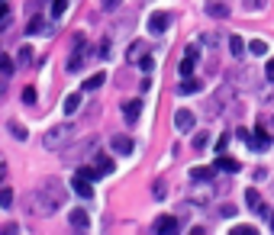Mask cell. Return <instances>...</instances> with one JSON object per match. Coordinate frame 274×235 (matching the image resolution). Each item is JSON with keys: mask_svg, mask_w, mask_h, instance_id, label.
Listing matches in <instances>:
<instances>
[{"mask_svg": "<svg viewBox=\"0 0 274 235\" xmlns=\"http://www.w3.org/2000/svg\"><path fill=\"white\" fill-rule=\"evenodd\" d=\"M229 55H232V58H245V42H242V36H229Z\"/></svg>", "mask_w": 274, "mask_h": 235, "instance_id": "19", "label": "cell"}, {"mask_svg": "<svg viewBox=\"0 0 274 235\" xmlns=\"http://www.w3.org/2000/svg\"><path fill=\"white\" fill-rule=\"evenodd\" d=\"M0 210H13V190L0 184Z\"/></svg>", "mask_w": 274, "mask_h": 235, "instance_id": "23", "label": "cell"}, {"mask_svg": "<svg viewBox=\"0 0 274 235\" xmlns=\"http://www.w3.org/2000/svg\"><path fill=\"white\" fill-rule=\"evenodd\" d=\"M271 126H274V123H271Z\"/></svg>", "mask_w": 274, "mask_h": 235, "instance_id": "48", "label": "cell"}, {"mask_svg": "<svg viewBox=\"0 0 274 235\" xmlns=\"http://www.w3.org/2000/svg\"><path fill=\"white\" fill-rule=\"evenodd\" d=\"M68 222L74 226V232H87V226H91L84 210H71V213H68Z\"/></svg>", "mask_w": 274, "mask_h": 235, "instance_id": "16", "label": "cell"}, {"mask_svg": "<svg viewBox=\"0 0 274 235\" xmlns=\"http://www.w3.org/2000/svg\"><path fill=\"white\" fill-rule=\"evenodd\" d=\"M119 3H123V0H100V7L107 10V13H113V10H116Z\"/></svg>", "mask_w": 274, "mask_h": 235, "instance_id": "41", "label": "cell"}, {"mask_svg": "<svg viewBox=\"0 0 274 235\" xmlns=\"http://www.w3.org/2000/svg\"><path fill=\"white\" fill-rule=\"evenodd\" d=\"M194 126H197V116H194V110H178L174 113V129L178 132H194Z\"/></svg>", "mask_w": 274, "mask_h": 235, "instance_id": "7", "label": "cell"}, {"mask_svg": "<svg viewBox=\"0 0 274 235\" xmlns=\"http://www.w3.org/2000/svg\"><path fill=\"white\" fill-rule=\"evenodd\" d=\"M226 145H229V135L223 132V135L216 139V155H226Z\"/></svg>", "mask_w": 274, "mask_h": 235, "instance_id": "35", "label": "cell"}, {"mask_svg": "<svg viewBox=\"0 0 274 235\" xmlns=\"http://www.w3.org/2000/svg\"><path fill=\"white\" fill-rule=\"evenodd\" d=\"M213 171H226V174H235V171H239V161H235V158L219 155V161H216V168H213Z\"/></svg>", "mask_w": 274, "mask_h": 235, "instance_id": "20", "label": "cell"}, {"mask_svg": "<svg viewBox=\"0 0 274 235\" xmlns=\"http://www.w3.org/2000/svg\"><path fill=\"white\" fill-rule=\"evenodd\" d=\"M97 87H103V74H100V71H97V74H91V78L84 81V90H87V94H91V90H97Z\"/></svg>", "mask_w": 274, "mask_h": 235, "instance_id": "28", "label": "cell"}, {"mask_svg": "<svg viewBox=\"0 0 274 235\" xmlns=\"http://www.w3.org/2000/svg\"><path fill=\"white\" fill-rule=\"evenodd\" d=\"M249 52H251V55H268V42L265 39H251L249 42Z\"/></svg>", "mask_w": 274, "mask_h": 235, "instance_id": "27", "label": "cell"}, {"mask_svg": "<svg viewBox=\"0 0 274 235\" xmlns=\"http://www.w3.org/2000/svg\"><path fill=\"white\" fill-rule=\"evenodd\" d=\"M190 180H194V184H210L213 168H194V171H190Z\"/></svg>", "mask_w": 274, "mask_h": 235, "instance_id": "21", "label": "cell"}, {"mask_svg": "<svg viewBox=\"0 0 274 235\" xmlns=\"http://www.w3.org/2000/svg\"><path fill=\"white\" fill-rule=\"evenodd\" d=\"M71 187H74V193H78L81 200H94V180L74 174V177H71Z\"/></svg>", "mask_w": 274, "mask_h": 235, "instance_id": "9", "label": "cell"}, {"mask_svg": "<svg viewBox=\"0 0 274 235\" xmlns=\"http://www.w3.org/2000/svg\"><path fill=\"white\" fill-rule=\"evenodd\" d=\"M13 58H7V55H0V74H3V78H10V74H13Z\"/></svg>", "mask_w": 274, "mask_h": 235, "instance_id": "30", "label": "cell"}, {"mask_svg": "<svg viewBox=\"0 0 274 235\" xmlns=\"http://www.w3.org/2000/svg\"><path fill=\"white\" fill-rule=\"evenodd\" d=\"M152 232H158V235H171V232H178V219H174V216H158L155 226H152Z\"/></svg>", "mask_w": 274, "mask_h": 235, "instance_id": "13", "label": "cell"}, {"mask_svg": "<svg viewBox=\"0 0 274 235\" xmlns=\"http://www.w3.org/2000/svg\"><path fill=\"white\" fill-rule=\"evenodd\" d=\"M232 235H255V229H249V226H235Z\"/></svg>", "mask_w": 274, "mask_h": 235, "instance_id": "42", "label": "cell"}, {"mask_svg": "<svg viewBox=\"0 0 274 235\" xmlns=\"http://www.w3.org/2000/svg\"><path fill=\"white\" fill-rule=\"evenodd\" d=\"M139 68L145 71V74H149V71H155V58H152V55H145V58L139 62Z\"/></svg>", "mask_w": 274, "mask_h": 235, "instance_id": "37", "label": "cell"}, {"mask_svg": "<svg viewBox=\"0 0 274 235\" xmlns=\"http://www.w3.org/2000/svg\"><path fill=\"white\" fill-rule=\"evenodd\" d=\"M206 142H210V135H206V132H197V135H194V149H206Z\"/></svg>", "mask_w": 274, "mask_h": 235, "instance_id": "36", "label": "cell"}, {"mask_svg": "<svg viewBox=\"0 0 274 235\" xmlns=\"http://www.w3.org/2000/svg\"><path fill=\"white\" fill-rule=\"evenodd\" d=\"M268 7V0H242V10L245 13H261Z\"/></svg>", "mask_w": 274, "mask_h": 235, "instance_id": "24", "label": "cell"}, {"mask_svg": "<svg viewBox=\"0 0 274 235\" xmlns=\"http://www.w3.org/2000/svg\"><path fill=\"white\" fill-rule=\"evenodd\" d=\"M110 149L116 151V155H129V151H133V139H129L126 132H116L113 139H110Z\"/></svg>", "mask_w": 274, "mask_h": 235, "instance_id": "12", "label": "cell"}, {"mask_svg": "<svg viewBox=\"0 0 274 235\" xmlns=\"http://www.w3.org/2000/svg\"><path fill=\"white\" fill-rule=\"evenodd\" d=\"M226 81L232 87H239L242 94H255V90H261V78H258V71L255 68H232V71H226Z\"/></svg>", "mask_w": 274, "mask_h": 235, "instance_id": "2", "label": "cell"}, {"mask_svg": "<svg viewBox=\"0 0 274 235\" xmlns=\"http://www.w3.org/2000/svg\"><path fill=\"white\" fill-rule=\"evenodd\" d=\"M26 203H29L26 210H29L32 216H55V213H58V203H55V200H52L48 193H42L39 187H36V190L29 193V200H26Z\"/></svg>", "mask_w": 274, "mask_h": 235, "instance_id": "3", "label": "cell"}, {"mask_svg": "<svg viewBox=\"0 0 274 235\" xmlns=\"http://www.w3.org/2000/svg\"><path fill=\"white\" fill-rule=\"evenodd\" d=\"M229 13H232V10H229L226 0H210V3H206V16H213V20H229Z\"/></svg>", "mask_w": 274, "mask_h": 235, "instance_id": "11", "label": "cell"}, {"mask_svg": "<svg viewBox=\"0 0 274 235\" xmlns=\"http://www.w3.org/2000/svg\"><path fill=\"white\" fill-rule=\"evenodd\" d=\"M23 103H29V107L36 103V87H26L23 90Z\"/></svg>", "mask_w": 274, "mask_h": 235, "instance_id": "39", "label": "cell"}, {"mask_svg": "<svg viewBox=\"0 0 274 235\" xmlns=\"http://www.w3.org/2000/svg\"><path fill=\"white\" fill-rule=\"evenodd\" d=\"M84 58H87V39L84 32H78L71 39V52H68V71H81L84 68Z\"/></svg>", "mask_w": 274, "mask_h": 235, "instance_id": "4", "label": "cell"}, {"mask_svg": "<svg viewBox=\"0 0 274 235\" xmlns=\"http://www.w3.org/2000/svg\"><path fill=\"white\" fill-rule=\"evenodd\" d=\"M164 193H168V184H164V180H155V196L164 200Z\"/></svg>", "mask_w": 274, "mask_h": 235, "instance_id": "40", "label": "cell"}, {"mask_svg": "<svg viewBox=\"0 0 274 235\" xmlns=\"http://www.w3.org/2000/svg\"><path fill=\"white\" fill-rule=\"evenodd\" d=\"M71 139H74V123H58L42 135V149L46 151H62Z\"/></svg>", "mask_w": 274, "mask_h": 235, "instance_id": "1", "label": "cell"}, {"mask_svg": "<svg viewBox=\"0 0 274 235\" xmlns=\"http://www.w3.org/2000/svg\"><path fill=\"white\" fill-rule=\"evenodd\" d=\"M113 55V39H100L97 42V58H110Z\"/></svg>", "mask_w": 274, "mask_h": 235, "instance_id": "26", "label": "cell"}, {"mask_svg": "<svg viewBox=\"0 0 274 235\" xmlns=\"http://www.w3.org/2000/svg\"><path fill=\"white\" fill-rule=\"evenodd\" d=\"M78 107H81V97H78V94H71L68 100H65V113H74Z\"/></svg>", "mask_w": 274, "mask_h": 235, "instance_id": "34", "label": "cell"}, {"mask_svg": "<svg viewBox=\"0 0 274 235\" xmlns=\"http://www.w3.org/2000/svg\"><path fill=\"white\" fill-rule=\"evenodd\" d=\"M39 190H42V193H48V196H52V200H55L58 206H62L65 200H68V190H65V184H62L58 177H42Z\"/></svg>", "mask_w": 274, "mask_h": 235, "instance_id": "5", "label": "cell"}, {"mask_svg": "<svg viewBox=\"0 0 274 235\" xmlns=\"http://www.w3.org/2000/svg\"><path fill=\"white\" fill-rule=\"evenodd\" d=\"M145 48H149V45H145V42H133V45L126 48V62H133V64H139L142 58L149 55V52H145Z\"/></svg>", "mask_w": 274, "mask_h": 235, "instance_id": "14", "label": "cell"}, {"mask_svg": "<svg viewBox=\"0 0 274 235\" xmlns=\"http://www.w3.org/2000/svg\"><path fill=\"white\" fill-rule=\"evenodd\" d=\"M7 180V165H0V184Z\"/></svg>", "mask_w": 274, "mask_h": 235, "instance_id": "46", "label": "cell"}, {"mask_svg": "<svg viewBox=\"0 0 274 235\" xmlns=\"http://www.w3.org/2000/svg\"><path fill=\"white\" fill-rule=\"evenodd\" d=\"M197 45H210V48H216V45H223V39H219L216 32H200V36H197Z\"/></svg>", "mask_w": 274, "mask_h": 235, "instance_id": "22", "label": "cell"}, {"mask_svg": "<svg viewBox=\"0 0 274 235\" xmlns=\"http://www.w3.org/2000/svg\"><path fill=\"white\" fill-rule=\"evenodd\" d=\"M142 103H145V100H129V103L123 107L126 123H129V126H136V119H139V113H142Z\"/></svg>", "mask_w": 274, "mask_h": 235, "instance_id": "18", "label": "cell"}, {"mask_svg": "<svg viewBox=\"0 0 274 235\" xmlns=\"http://www.w3.org/2000/svg\"><path fill=\"white\" fill-rule=\"evenodd\" d=\"M94 171H97V177H110L113 174V158H107L103 151L94 149Z\"/></svg>", "mask_w": 274, "mask_h": 235, "instance_id": "10", "label": "cell"}, {"mask_svg": "<svg viewBox=\"0 0 274 235\" xmlns=\"http://www.w3.org/2000/svg\"><path fill=\"white\" fill-rule=\"evenodd\" d=\"M48 3H52V16H55V20L68 10V0H48Z\"/></svg>", "mask_w": 274, "mask_h": 235, "instance_id": "32", "label": "cell"}, {"mask_svg": "<svg viewBox=\"0 0 274 235\" xmlns=\"http://www.w3.org/2000/svg\"><path fill=\"white\" fill-rule=\"evenodd\" d=\"M129 29H133V16H123V23H113V32H119V36H126Z\"/></svg>", "mask_w": 274, "mask_h": 235, "instance_id": "31", "label": "cell"}, {"mask_svg": "<svg viewBox=\"0 0 274 235\" xmlns=\"http://www.w3.org/2000/svg\"><path fill=\"white\" fill-rule=\"evenodd\" d=\"M29 62H32V48L23 45V48H20V64H29Z\"/></svg>", "mask_w": 274, "mask_h": 235, "instance_id": "38", "label": "cell"}, {"mask_svg": "<svg viewBox=\"0 0 274 235\" xmlns=\"http://www.w3.org/2000/svg\"><path fill=\"white\" fill-rule=\"evenodd\" d=\"M3 94H7V78L0 74V100H3Z\"/></svg>", "mask_w": 274, "mask_h": 235, "instance_id": "45", "label": "cell"}, {"mask_svg": "<svg viewBox=\"0 0 274 235\" xmlns=\"http://www.w3.org/2000/svg\"><path fill=\"white\" fill-rule=\"evenodd\" d=\"M245 203H249V210H251V213H258V216H268V210H265V203H261L258 190H245Z\"/></svg>", "mask_w": 274, "mask_h": 235, "instance_id": "15", "label": "cell"}, {"mask_svg": "<svg viewBox=\"0 0 274 235\" xmlns=\"http://www.w3.org/2000/svg\"><path fill=\"white\" fill-rule=\"evenodd\" d=\"M265 74H268V81H271V84H274V58H271V62H268V68H265Z\"/></svg>", "mask_w": 274, "mask_h": 235, "instance_id": "44", "label": "cell"}, {"mask_svg": "<svg viewBox=\"0 0 274 235\" xmlns=\"http://www.w3.org/2000/svg\"><path fill=\"white\" fill-rule=\"evenodd\" d=\"M10 16V7H7V0H0V20H7Z\"/></svg>", "mask_w": 274, "mask_h": 235, "instance_id": "43", "label": "cell"}, {"mask_svg": "<svg viewBox=\"0 0 274 235\" xmlns=\"http://www.w3.org/2000/svg\"><path fill=\"white\" fill-rule=\"evenodd\" d=\"M200 90H204V81H197L194 74L184 78V81H181V87H178V94H184V97H187V94H200Z\"/></svg>", "mask_w": 274, "mask_h": 235, "instance_id": "17", "label": "cell"}, {"mask_svg": "<svg viewBox=\"0 0 274 235\" xmlns=\"http://www.w3.org/2000/svg\"><path fill=\"white\" fill-rule=\"evenodd\" d=\"M268 219H271V229H274V213H268Z\"/></svg>", "mask_w": 274, "mask_h": 235, "instance_id": "47", "label": "cell"}, {"mask_svg": "<svg viewBox=\"0 0 274 235\" xmlns=\"http://www.w3.org/2000/svg\"><path fill=\"white\" fill-rule=\"evenodd\" d=\"M26 32H29V36H39L42 32V16H32L29 26H26Z\"/></svg>", "mask_w": 274, "mask_h": 235, "instance_id": "33", "label": "cell"}, {"mask_svg": "<svg viewBox=\"0 0 274 235\" xmlns=\"http://www.w3.org/2000/svg\"><path fill=\"white\" fill-rule=\"evenodd\" d=\"M10 135H13L16 142H26V139H29V132H26L20 123H10Z\"/></svg>", "mask_w": 274, "mask_h": 235, "instance_id": "29", "label": "cell"}, {"mask_svg": "<svg viewBox=\"0 0 274 235\" xmlns=\"http://www.w3.org/2000/svg\"><path fill=\"white\" fill-rule=\"evenodd\" d=\"M194 64H197V55H184V62H181V78H190V74H194Z\"/></svg>", "mask_w": 274, "mask_h": 235, "instance_id": "25", "label": "cell"}, {"mask_svg": "<svg viewBox=\"0 0 274 235\" xmlns=\"http://www.w3.org/2000/svg\"><path fill=\"white\" fill-rule=\"evenodd\" d=\"M168 26H171V13L155 10V13L149 16V32H152V36H164V32H168Z\"/></svg>", "mask_w": 274, "mask_h": 235, "instance_id": "6", "label": "cell"}, {"mask_svg": "<svg viewBox=\"0 0 274 235\" xmlns=\"http://www.w3.org/2000/svg\"><path fill=\"white\" fill-rule=\"evenodd\" d=\"M94 149H97V139H84L81 145H74L71 151H65V161H78V158H84V155H94Z\"/></svg>", "mask_w": 274, "mask_h": 235, "instance_id": "8", "label": "cell"}]
</instances>
